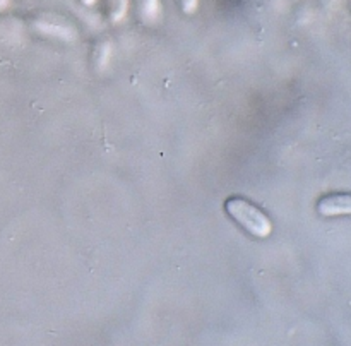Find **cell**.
<instances>
[{"mask_svg": "<svg viewBox=\"0 0 351 346\" xmlns=\"http://www.w3.org/2000/svg\"><path fill=\"white\" fill-rule=\"evenodd\" d=\"M225 209L239 225H242L250 235L257 236V238H266L273 232V223H271V219L259 208L247 202L245 199H228L225 204Z\"/></svg>", "mask_w": 351, "mask_h": 346, "instance_id": "6da1fadb", "label": "cell"}, {"mask_svg": "<svg viewBox=\"0 0 351 346\" xmlns=\"http://www.w3.org/2000/svg\"><path fill=\"white\" fill-rule=\"evenodd\" d=\"M317 211L322 216L350 214L351 212V195L350 194H332L326 195L319 201Z\"/></svg>", "mask_w": 351, "mask_h": 346, "instance_id": "7a4b0ae2", "label": "cell"}, {"mask_svg": "<svg viewBox=\"0 0 351 346\" xmlns=\"http://www.w3.org/2000/svg\"><path fill=\"white\" fill-rule=\"evenodd\" d=\"M141 10H143L144 19L146 17H156L161 10V2L160 0H141Z\"/></svg>", "mask_w": 351, "mask_h": 346, "instance_id": "3957f363", "label": "cell"}, {"mask_svg": "<svg viewBox=\"0 0 351 346\" xmlns=\"http://www.w3.org/2000/svg\"><path fill=\"white\" fill-rule=\"evenodd\" d=\"M110 5V16L113 21H119L120 17L125 14L127 9V0H108Z\"/></svg>", "mask_w": 351, "mask_h": 346, "instance_id": "277c9868", "label": "cell"}, {"mask_svg": "<svg viewBox=\"0 0 351 346\" xmlns=\"http://www.w3.org/2000/svg\"><path fill=\"white\" fill-rule=\"evenodd\" d=\"M180 3V9L184 14H194L197 10L199 0H178Z\"/></svg>", "mask_w": 351, "mask_h": 346, "instance_id": "5b68a950", "label": "cell"}, {"mask_svg": "<svg viewBox=\"0 0 351 346\" xmlns=\"http://www.w3.org/2000/svg\"><path fill=\"white\" fill-rule=\"evenodd\" d=\"M82 3H84V5H93V3L96 2V0H81Z\"/></svg>", "mask_w": 351, "mask_h": 346, "instance_id": "8992f818", "label": "cell"}]
</instances>
